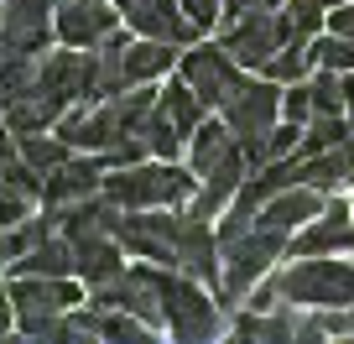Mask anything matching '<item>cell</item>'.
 Wrapping results in <instances>:
<instances>
[{"label":"cell","instance_id":"obj_17","mask_svg":"<svg viewBox=\"0 0 354 344\" xmlns=\"http://www.w3.org/2000/svg\"><path fill=\"white\" fill-rule=\"evenodd\" d=\"M11 271L16 277H68V271H78V251H73V240L57 230V235H47V240H37L32 251L16 255Z\"/></svg>","mask_w":354,"mask_h":344},{"label":"cell","instance_id":"obj_6","mask_svg":"<svg viewBox=\"0 0 354 344\" xmlns=\"http://www.w3.org/2000/svg\"><path fill=\"white\" fill-rule=\"evenodd\" d=\"M37 89H47L63 110H73V105H94V100H100V53H94V47H68V53L42 57Z\"/></svg>","mask_w":354,"mask_h":344},{"label":"cell","instance_id":"obj_3","mask_svg":"<svg viewBox=\"0 0 354 344\" xmlns=\"http://www.w3.org/2000/svg\"><path fill=\"white\" fill-rule=\"evenodd\" d=\"M11 302H16V329L21 334H32V339H68L63 313L78 308L84 298L63 277H16Z\"/></svg>","mask_w":354,"mask_h":344},{"label":"cell","instance_id":"obj_36","mask_svg":"<svg viewBox=\"0 0 354 344\" xmlns=\"http://www.w3.org/2000/svg\"><path fill=\"white\" fill-rule=\"evenodd\" d=\"M11 261H16V245H11V235L0 230V266H11Z\"/></svg>","mask_w":354,"mask_h":344},{"label":"cell","instance_id":"obj_4","mask_svg":"<svg viewBox=\"0 0 354 344\" xmlns=\"http://www.w3.org/2000/svg\"><path fill=\"white\" fill-rule=\"evenodd\" d=\"M281 251H292V235H281V230H271V224L255 219V230L224 251V277H219V302H224V308L240 302L245 292L271 271V261H277Z\"/></svg>","mask_w":354,"mask_h":344},{"label":"cell","instance_id":"obj_13","mask_svg":"<svg viewBox=\"0 0 354 344\" xmlns=\"http://www.w3.org/2000/svg\"><path fill=\"white\" fill-rule=\"evenodd\" d=\"M183 78H188L193 89H198L203 105H224V94L240 84V63H234L230 47H193V53H183Z\"/></svg>","mask_w":354,"mask_h":344},{"label":"cell","instance_id":"obj_31","mask_svg":"<svg viewBox=\"0 0 354 344\" xmlns=\"http://www.w3.org/2000/svg\"><path fill=\"white\" fill-rule=\"evenodd\" d=\"M255 11H281V0H224V26L230 21H245Z\"/></svg>","mask_w":354,"mask_h":344},{"label":"cell","instance_id":"obj_25","mask_svg":"<svg viewBox=\"0 0 354 344\" xmlns=\"http://www.w3.org/2000/svg\"><path fill=\"white\" fill-rule=\"evenodd\" d=\"M308 47L302 42H287V47H277V57L266 63V78H277V84H302V73H308Z\"/></svg>","mask_w":354,"mask_h":344},{"label":"cell","instance_id":"obj_28","mask_svg":"<svg viewBox=\"0 0 354 344\" xmlns=\"http://www.w3.org/2000/svg\"><path fill=\"white\" fill-rule=\"evenodd\" d=\"M26 214H32V199H26V193H16L11 183L0 178V230H16Z\"/></svg>","mask_w":354,"mask_h":344},{"label":"cell","instance_id":"obj_2","mask_svg":"<svg viewBox=\"0 0 354 344\" xmlns=\"http://www.w3.org/2000/svg\"><path fill=\"white\" fill-rule=\"evenodd\" d=\"M277 282L281 308H354V261H323V255H297Z\"/></svg>","mask_w":354,"mask_h":344},{"label":"cell","instance_id":"obj_26","mask_svg":"<svg viewBox=\"0 0 354 344\" xmlns=\"http://www.w3.org/2000/svg\"><path fill=\"white\" fill-rule=\"evenodd\" d=\"M313 57H318L323 68H339V73H354V37H339V32H333V37H323V42H318V53H313Z\"/></svg>","mask_w":354,"mask_h":344},{"label":"cell","instance_id":"obj_8","mask_svg":"<svg viewBox=\"0 0 354 344\" xmlns=\"http://www.w3.org/2000/svg\"><path fill=\"white\" fill-rule=\"evenodd\" d=\"M224 125H230L240 141H255V136H266L271 125H277V110H281V89L277 78H261V84H250V78H240L230 94H224Z\"/></svg>","mask_w":354,"mask_h":344},{"label":"cell","instance_id":"obj_5","mask_svg":"<svg viewBox=\"0 0 354 344\" xmlns=\"http://www.w3.org/2000/svg\"><path fill=\"white\" fill-rule=\"evenodd\" d=\"M162 302H167V329L177 339H214L224 329L219 302H209V292L198 287V277L188 271H162Z\"/></svg>","mask_w":354,"mask_h":344},{"label":"cell","instance_id":"obj_19","mask_svg":"<svg viewBox=\"0 0 354 344\" xmlns=\"http://www.w3.org/2000/svg\"><path fill=\"white\" fill-rule=\"evenodd\" d=\"M349 136H354L349 115H328V110H318L308 125H302V146H297V152H302V156H318V152H333V146H344Z\"/></svg>","mask_w":354,"mask_h":344},{"label":"cell","instance_id":"obj_34","mask_svg":"<svg viewBox=\"0 0 354 344\" xmlns=\"http://www.w3.org/2000/svg\"><path fill=\"white\" fill-rule=\"evenodd\" d=\"M328 21H333V32H339V37H354V6H333Z\"/></svg>","mask_w":354,"mask_h":344},{"label":"cell","instance_id":"obj_21","mask_svg":"<svg viewBox=\"0 0 354 344\" xmlns=\"http://www.w3.org/2000/svg\"><path fill=\"white\" fill-rule=\"evenodd\" d=\"M240 339H297V318L292 313H271V308H250L234 318Z\"/></svg>","mask_w":354,"mask_h":344},{"label":"cell","instance_id":"obj_23","mask_svg":"<svg viewBox=\"0 0 354 344\" xmlns=\"http://www.w3.org/2000/svg\"><path fill=\"white\" fill-rule=\"evenodd\" d=\"M141 136H146V146H151V152H156V156H167V162H172V156H177V152H183V141H188V136H183V131H177V125H172V115H167V110H162V105H156V110H151V115H146V125H141Z\"/></svg>","mask_w":354,"mask_h":344},{"label":"cell","instance_id":"obj_1","mask_svg":"<svg viewBox=\"0 0 354 344\" xmlns=\"http://www.w3.org/2000/svg\"><path fill=\"white\" fill-rule=\"evenodd\" d=\"M198 193V172L188 167H172L162 162H131V167H115L104 178V199H115L120 209H172V203H193Z\"/></svg>","mask_w":354,"mask_h":344},{"label":"cell","instance_id":"obj_29","mask_svg":"<svg viewBox=\"0 0 354 344\" xmlns=\"http://www.w3.org/2000/svg\"><path fill=\"white\" fill-rule=\"evenodd\" d=\"M281 110H287V120H313V84H292V94H281Z\"/></svg>","mask_w":354,"mask_h":344},{"label":"cell","instance_id":"obj_37","mask_svg":"<svg viewBox=\"0 0 354 344\" xmlns=\"http://www.w3.org/2000/svg\"><path fill=\"white\" fill-rule=\"evenodd\" d=\"M6 110H11V94H6V89H0V115H6Z\"/></svg>","mask_w":354,"mask_h":344},{"label":"cell","instance_id":"obj_15","mask_svg":"<svg viewBox=\"0 0 354 344\" xmlns=\"http://www.w3.org/2000/svg\"><path fill=\"white\" fill-rule=\"evenodd\" d=\"M177 271H188L198 282L219 277V240H214L203 214H183V230H177Z\"/></svg>","mask_w":354,"mask_h":344},{"label":"cell","instance_id":"obj_24","mask_svg":"<svg viewBox=\"0 0 354 344\" xmlns=\"http://www.w3.org/2000/svg\"><path fill=\"white\" fill-rule=\"evenodd\" d=\"M21 156L37 167V172H53V167H63L68 162V141L63 136H21Z\"/></svg>","mask_w":354,"mask_h":344},{"label":"cell","instance_id":"obj_18","mask_svg":"<svg viewBox=\"0 0 354 344\" xmlns=\"http://www.w3.org/2000/svg\"><path fill=\"white\" fill-rule=\"evenodd\" d=\"M297 178L313 183V188H323V193H339L344 183H354V141L333 146V152H318V156H302Z\"/></svg>","mask_w":354,"mask_h":344},{"label":"cell","instance_id":"obj_30","mask_svg":"<svg viewBox=\"0 0 354 344\" xmlns=\"http://www.w3.org/2000/svg\"><path fill=\"white\" fill-rule=\"evenodd\" d=\"M183 11H188V21L198 32H209L214 21H224V0H183Z\"/></svg>","mask_w":354,"mask_h":344},{"label":"cell","instance_id":"obj_10","mask_svg":"<svg viewBox=\"0 0 354 344\" xmlns=\"http://www.w3.org/2000/svg\"><path fill=\"white\" fill-rule=\"evenodd\" d=\"M57 0H0V53H47V37H53V11Z\"/></svg>","mask_w":354,"mask_h":344},{"label":"cell","instance_id":"obj_9","mask_svg":"<svg viewBox=\"0 0 354 344\" xmlns=\"http://www.w3.org/2000/svg\"><path fill=\"white\" fill-rule=\"evenodd\" d=\"M224 47L234 53L240 68H266L277 57V47H287V21H281V11H255L245 21H230L224 26Z\"/></svg>","mask_w":354,"mask_h":344},{"label":"cell","instance_id":"obj_14","mask_svg":"<svg viewBox=\"0 0 354 344\" xmlns=\"http://www.w3.org/2000/svg\"><path fill=\"white\" fill-rule=\"evenodd\" d=\"M94 193H104V156H94V162L68 156V162L53 167V172H47V183H42V203H47V209L73 203V199H94Z\"/></svg>","mask_w":354,"mask_h":344},{"label":"cell","instance_id":"obj_22","mask_svg":"<svg viewBox=\"0 0 354 344\" xmlns=\"http://www.w3.org/2000/svg\"><path fill=\"white\" fill-rule=\"evenodd\" d=\"M323 16H328V6H323V0H287V6H281L287 42H308V37L323 26Z\"/></svg>","mask_w":354,"mask_h":344},{"label":"cell","instance_id":"obj_12","mask_svg":"<svg viewBox=\"0 0 354 344\" xmlns=\"http://www.w3.org/2000/svg\"><path fill=\"white\" fill-rule=\"evenodd\" d=\"M125 16V26L141 37H162V42H193V32L198 26L188 21V11H183V0H115Z\"/></svg>","mask_w":354,"mask_h":344},{"label":"cell","instance_id":"obj_7","mask_svg":"<svg viewBox=\"0 0 354 344\" xmlns=\"http://www.w3.org/2000/svg\"><path fill=\"white\" fill-rule=\"evenodd\" d=\"M88 302H94V308H125V313H136L141 323H151V329L167 323L162 271H156V266H131V271H120L115 282L88 287Z\"/></svg>","mask_w":354,"mask_h":344},{"label":"cell","instance_id":"obj_20","mask_svg":"<svg viewBox=\"0 0 354 344\" xmlns=\"http://www.w3.org/2000/svg\"><path fill=\"white\" fill-rule=\"evenodd\" d=\"M156 105H162V110L172 115V125H177L183 136H193V131H198L203 100H198V89H193L188 78H177V84H167V89H162V100H156Z\"/></svg>","mask_w":354,"mask_h":344},{"label":"cell","instance_id":"obj_27","mask_svg":"<svg viewBox=\"0 0 354 344\" xmlns=\"http://www.w3.org/2000/svg\"><path fill=\"white\" fill-rule=\"evenodd\" d=\"M0 178L11 183L16 193H26V199H42V183H47L42 172H37V167L26 162V156H21V162H6V167H0Z\"/></svg>","mask_w":354,"mask_h":344},{"label":"cell","instance_id":"obj_11","mask_svg":"<svg viewBox=\"0 0 354 344\" xmlns=\"http://www.w3.org/2000/svg\"><path fill=\"white\" fill-rule=\"evenodd\" d=\"M120 6L110 0H57V37L68 47H104L120 32Z\"/></svg>","mask_w":354,"mask_h":344},{"label":"cell","instance_id":"obj_35","mask_svg":"<svg viewBox=\"0 0 354 344\" xmlns=\"http://www.w3.org/2000/svg\"><path fill=\"white\" fill-rule=\"evenodd\" d=\"M344 115H349V125H354V73H344Z\"/></svg>","mask_w":354,"mask_h":344},{"label":"cell","instance_id":"obj_32","mask_svg":"<svg viewBox=\"0 0 354 344\" xmlns=\"http://www.w3.org/2000/svg\"><path fill=\"white\" fill-rule=\"evenodd\" d=\"M16 152H21V136H16L11 125H0V167L16 162Z\"/></svg>","mask_w":354,"mask_h":344},{"label":"cell","instance_id":"obj_33","mask_svg":"<svg viewBox=\"0 0 354 344\" xmlns=\"http://www.w3.org/2000/svg\"><path fill=\"white\" fill-rule=\"evenodd\" d=\"M16 329V302H11V287H0V339Z\"/></svg>","mask_w":354,"mask_h":344},{"label":"cell","instance_id":"obj_16","mask_svg":"<svg viewBox=\"0 0 354 344\" xmlns=\"http://www.w3.org/2000/svg\"><path fill=\"white\" fill-rule=\"evenodd\" d=\"M73 251H78V277L88 282V287H100V282H115L125 271V245L115 240L110 230H94V235H78L73 240Z\"/></svg>","mask_w":354,"mask_h":344}]
</instances>
